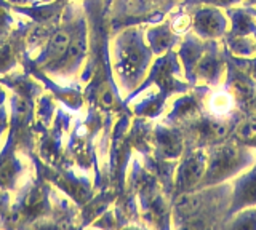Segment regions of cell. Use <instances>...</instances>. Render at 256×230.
<instances>
[{
    "label": "cell",
    "instance_id": "1",
    "mask_svg": "<svg viewBox=\"0 0 256 230\" xmlns=\"http://www.w3.org/2000/svg\"><path fill=\"white\" fill-rule=\"evenodd\" d=\"M245 165V154L237 146L226 144L213 150L210 166L205 174V184L226 179Z\"/></svg>",
    "mask_w": 256,
    "mask_h": 230
},
{
    "label": "cell",
    "instance_id": "2",
    "mask_svg": "<svg viewBox=\"0 0 256 230\" xmlns=\"http://www.w3.org/2000/svg\"><path fill=\"white\" fill-rule=\"evenodd\" d=\"M256 205V168L248 173L245 178L237 181L236 186V198L232 203L230 213L242 210L244 206Z\"/></svg>",
    "mask_w": 256,
    "mask_h": 230
},
{
    "label": "cell",
    "instance_id": "3",
    "mask_svg": "<svg viewBox=\"0 0 256 230\" xmlns=\"http://www.w3.org/2000/svg\"><path fill=\"white\" fill-rule=\"evenodd\" d=\"M205 170V162H204V157L202 155H194L190 157L189 160L182 165V168L180 171V176H178V182H180V187L181 189H189L194 184H197L198 179L202 178Z\"/></svg>",
    "mask_w": 256,
    "mask_h": 230
},
{
    "label": "cell",
    "instance_id": "4",
    "mask_svg": "<svg viewBox=\"0 0 256 230\" xmlns=\"http://www.w3.org/2000/svg\"><path fill=\"white\" fill-rule=\"evenodd\" d=\"M144 62V54L140 50V46L136 43H126L124 50L120 51V70H124L125 74L132 75L136 74L142 67Z\"/></svg>",
    "mask_w": 256,
    "mask_h": 230
},
{
    "label": "cell",
    "instance_id": "5",
    "mask_svg": "<svg viewBox=\"0 0 256 230\" xmlns=\"http://www.w3.org/2000/svg\"><path fill=\"white\" fill-rule=\"evenodd\" d=\"M196 26H197V30L200 34H204L206 37H212V35H218L222 32L224 19L221 18V14L218 11L206 10V11H200L197 14Z\"/></svg>",
    "mask_w": 256,
    "mask_h": 230
},
{
    "label": "cell",
    "instance_id": "6",
    "mask_svg": "<svg viewBox=\"0 0 256 230\" xmlns=\"http://www.w3.org/2000/svg\"><path fill=\"white\" fill-rule=\"evenodd\" d=\"M69 43H70V38H69L68 32L61 30V32L54 34L53 38L50 40V43H48V50H46L48 58H50L52 61H54V59L64 56V54H66V50H68Z\"/></svg>",
    "mask_w": 256,
    "mask_h": 230
},
{
    "label": "cell",
    "instance_id": "7",
    "mask_svg": "<svg viewBox=\"0 0 256 230\" xmlns=\"http://www.w3.org/2000/svg\"><path fill=\"white\" fill-rule=\"evenodd\" d=\"M85 46H86V43H85V38L84 37H77V38H74L70 43H69V46H68V50H66V61H77V59H80V56L85 53Z\"/></svg>",
    "mask_w": 256,
    "mask_h": 230
},
{
    "label": "cell",
    "instance_id": "8",
    "mask_svg": "<svg viewBox=\"0 0 256 230\" xmlns=\"http://www.w3.org/2000/svg\"><path fill=\"white\" fill-rule=\"evenodd\" d=\"M230 106L229 102V98L226 96V94H216V96L213 98V110H216V112H222V110H228V107Z\"/></svg>",
    "mask_w": 256,
    "mask_h": 230
},
{
    "label": "cell",
    "instance_id": "9",
    "mask_svg": "<svg viewBox=\"0 0 256 230\" xmlns=\"http://www.w3.org/2000/svg\"><path fill=\"white\" fill-rule=\"evenodd\" d=\"M205 2H213V3H221V5H228V3H232V2H236V0H205Z\"/></svg>",
    "mask_w": 256,
    "mask_h": 230
},
{
    "label": "cell",
    "instance_id": "10",
    "mask_svg": "<svg viewBox=\"0 0 256 230\" xmlns=\"http://www.w3.org/2000/svg\"><path fill=\"white\" fill-rule=\"evenodd\" d=\"M252 144H253V146H256V136L253 138V141H252Z\"/></svg>",
    "mask_w": 256,
    "mask_h": 230
}]
</instances>
